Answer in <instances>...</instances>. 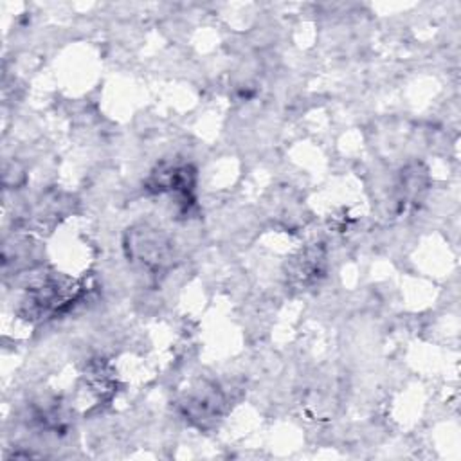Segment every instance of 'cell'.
<instances>
[{"label":"cell","instance_id":"1","mask_svg":"<svg viewBox=\"0 0 461 461\" xmlns=\"http://www.w3.org/2000/svg\"><path fill=\"white\" fill-rule=\"evenodd\" d=\"M131 254L146 267H160L169 254L167 241L155 229H140L131 234Z\"/></svg>","mask_w":461,"mask_h":461}]
</instances>
